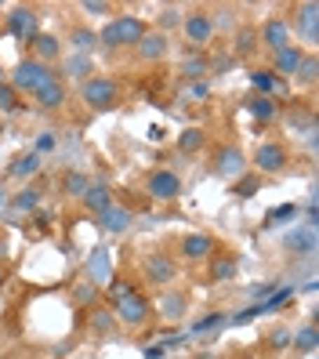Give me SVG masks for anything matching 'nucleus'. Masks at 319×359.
<instances>
[{"mask_svg":"<svg viewBox=\"0 0 319 359\" xmlns=\"http://www.w3.org/2000/svg\"><path fill=\"white\" fill-rule=\"evenodd\" d=\"M145 33H149V22H145V18H138V15H113L109 22L98 29V48H105V51L135 48Z\"/></svg>","mask_w":319,"mask_h":359,"instance_id":"nucleus-1","label":"nucleus"},{"mask_svg":"<svg viewBox=\"0 0 319 359\" xmlns=\"http://www.w3.org/2000/svg\"><path fill=\"white\" fill-rule=\"evenodd\" d=\"M80 102L88 105V109H95V113L116 109V105L123 102V88H120V80L109 76V73H91L88 80L80 83Z\"/></svg>","mask_w":319,"mask_h":359,"instance_id":"nucleus-2","label":"nucleus"},{"mask_svg":"<svg viewBox=\"0 0 319 359\" xmlns=\"http://www.w3.org/2000/svg\"><path fill=\"white\" fill-rule=\"evenodd\" d=\"M247 163H250L262 178H265V175H283L287 167H290V145L280 142V138H265V142H258V149H254V156H250Z\"/></svg>","mask_w":319,"mask_h":359,"instance_id":"nucleus-3","label":"nucleus"},{"mask_svg":"<svg viewBox=\"0 0 319 359\" xmlns=\"http://www.w3.org/2000/svg\"><path fill=\"white\" fill-rule=\"evenodd\" d=\"M55 76V66H44V62H36V58H22V62H15V69L8 76V83L18 91V95H36L44 83Z\"/></svg>","mask_w":319,"mask_h":359,"instance_id":"nucleus-4","label":"nucleus"},{"mask_svg":"<svg viewBox=\"0 0 319 359\" xmlns=\"http://www.w3.org/2000/svg\"><path fill=\"white\" fill-rule=\"evenodd\" d=\"M182 36L189 40V48L203 51L210 40L218 36L215 18H210V8H193V11H185V18H182Z\"/></svg>","mask_w":319,"mask_h":359,"instance_id":"nucleus-5","label":"nucleus"},{"mask_svg":"<svg viewBox=\"0 0 319 359\" xmlns=\"http://www.w3.org/2000/svg\"><path fill=\"white\" fill-rule=\"evenodd\" d=\"M182 189H185V182H182L178 171H171V167H156V171L145 175V193H149V200H156V203L178 200Z\"/></svg>","mask_w":319,"mask_h":359,"instance_id":"nucleus-6","label":"nucleus"},{"mask_svg":"<svg viewBox=\"0 0 319 359\" xmlns=\"http://www.w3.org/2000/svg\"><path fill=\"white\" fill-rule=\"evenodd\" d=\"M142 280L149 287H171L178 280V262L167 250H153V255L142 258Z\"/></svg>","mask_w":319,"mask_h":359,"instance_id":"nucleus-7","label":"nucleus"},{"mask_svg":"<svg viewBox=\"0 0 319 359\" xmlns=\"http://www.w3.org/2000/svg\"><path fill=\"white\" fill-rule=\"evenodd\" d=\"M290 22V33H294V44L301 40V44H308V51L315 48V40H319V4H297L294 8V18H287Z\"/></svg>","mask_w":319,"mask_h":359,"instance_id":"nucleus-8","label":"nucleus"},{"mask_svg":"<svg viewBox=\"0 0 319 359\" xmlns=\"http://www.w3.org/2000/svg\"><path fill=\"white\" fill-rule=\"evenodd\" d=\"M210 171H215L218 178L236 182V178L247 171V156H243V149H240V145H232V142L218 145V149H215V160H210Z\"/></svg>","mask_w":319,"mask_h":359,"instance_id":"nucleus-9","label":"nucleus"},{"mask_svg":"<svg viewBox=\"0 0 319 359\" xmlns=\"http://www.w3.org/2000/svg\"><path fill=\"white\" fill-rule=\"evenodd\" d=\"M215 236H210V232H185V236L178 240V258L182 262H210L215 258Z\"/></svg>","mask_w":319,"mask_h":359,"instance_id":"nucleus-10","label":"nucleus"},{"mask_svg":"<svg viewBox=\"0 0 319 359\" xmlns=\"http://www.w3.org/2000/svg\"><path fill=\"white\" fill-rule=\"evenodd\" d=\"M109 312L116 316L123 327H142L149 320V312H153V305H149V298H145L142 290H135V294H127L123 302H116Z\"/></svg>","mask_w":319,"mask_h":359,"instance_id":"nucleus-11","label":"nucleus"},{"mask_svg":"<svg viewBox=\"0 0 319 359\" xmlns=\"http://www.w3.org/2000/svg\"><path fill=\"white\" fill-rule=\"evenodd\" d=\"M4 33L18 36L22 44H29V40L40 33V15H36L33 8H26V4L11 8V11H8V22H4Z\"/></svg>","mask_w":319,"mask_h":359,"instance_id":"nucleus-12","label":"nucleus"},{"mask_svg":"<svg viewBox=\"0 0 319 359\" xmlns=\"http://www.w3.org/2000/svg\"><path fill=\"white\" fill-rule=\"evenodd\" d=\"M66 102H69V88H66V80H62L58 69H55V76L33 95V105L40 113H58V109H66Z\"/></svg>","mask_w":319,"mask_h":359,"instance_id":"nucleus-13","label":"nucleus"},{"mask_svg":"<svg viewBox=\"0 0 319 359\" xmlns=\"http://www.w3.org/2000/svg\"><path fill=\"white\" fill-rule=\"evenodd\" d=\"M258 40L276 55V51H283L294 44V33H290V22H287V15H272L265 18V26L258 29Z\"/></svg>","mask_w":319,"mask_h":359,"instance_id":"nucleus-14","label":"nucleus"},{"mask_svg":"<svg viewBox=\"0 0 319 359\" xmlns=\"http://www.w3.org/2000/svg\"><path fill=\"white\" fill-rule=\"evenodd\" d=\"M26 48H29V58L44 62V66H55V62L62 58V51H66V44H62L55 33H36Z\"/></svg>","mask_w":319,"mask_h":359,"instance_id":"nucleus-15","label":"nucleus"},{"mask_svg":"<svg viewBox=\"0 0 319 359\" xmlns=\"http://www.w3.org/2000/svg\"><path fill=\"white\" fill-rule=\"evenodd\" d=\"M167 51H171V40H167V33H160V29H149L138 44H135L138 62H163Z\"/></svg>","mask_w":319,"mask_h":359,"instance_id":"nucleus-16","label":"nucleus"},{"mask_svg":"<svg viewBox=\"0 0 319 359\" xmlns=\"http://www.w3.org/2000/svg\"><path fill=\"white\" fill-rule=\"evenodd\" d=\"M301 62H305V48L301 44H290V48L272 55V73L280 76V80H290L297 69H301Z\"/></svg>","mask_w":319,"mask_h":359,"instance_id":"nucleus-17","label":"nucleus"},{"mask_svg":"<svg viewBox=\"0 0 319 359\" xmlns=\"http://www.w3.org/2000/svg\"><path fill=\"white\" fill-rule=\"evenodd\" d=\"M250 83H254V91H258L262 98H283L287 95V80H280L272 69H254Z\"/></svg>","mask_w":319,"mask_h":359,"instance_id":"nucleus-18","label":"nucleus"},{"mask_svg":"<svg viewBox=\"0 0 319 359\" xmlns=\"http://www.w3.org/2000/svg\"><path fill=\"white\" fill-rule=\"evenodd\" d=\"M80 203L91 210V215H102V210H109L116 200H113V185H105V182H91L88 185V193L80 196Z\"/></svg>","mask_w":319,"mask_h":359,"instance_id":"nucleus-19","label":"nucleus"},{"mask_svg":"<svg viewBox=\"0 0 319 359\" xmlns=\"http://www.w3.org/2000/svg\"><path fill=\"white\" fill-rule=\"evenodd\" d=\"M240 276V262L236 255H215L207 265V280L210 283H229V280H236Z\"/></svg>","mask_w":319,"mask_h":359,"instance_id":"nucleus-20","label":"nucleus"},{"mask_svg":"<svg viewBox=\"0 0 319 359\" xmlns=\"http://www.w3.org/2000/svg\"><path fill=\"white\" fill-rule=\"evenodd\" d=\"M185 312H189V294L185 290H167L163 298H160V320L178 323Z\"/></svg>","mask_w":319,"mask_h":359,"instance_id":"nucleus-21","label":"nucleus"},{"mask_svg":"<svg viewBox=\"0 0 319 359\" xmlns=\"http://www.w3.org/2000/svg\"><path fill=\"white\" fill-rule=\"evenodd\" d=\"M258 48H262V40H258V29L254 26H236L232 29V55L236 58H250Z\"/></svg>","mask_w":319,"mask_h":359,"instance_id":"nucleus-22","label":"nucleus"},{"mask_svg":"<svg viewBox=\"0 0 319 359\" xmlns=\"http://www.w3.org/2000/svg\"><path fill=\"white\" fill-rule=\"evenodd\" d=\"M40 167H44V156L29 149V153H22V156H18V160L8 167V175L18 178V182H33V178L40 175Z\"/></svg>","mask_w":319,"mask_h":359,"instance_id":"nucleus-23","label":"nucleus"},{"mask_svg":"<svg viewBox=\"0 0 319 359\" xmlns=\"http://www.w3.org/2000/svg\"><path fill=\"white\" fill-rule=\"evenodd\" d=\"M98 225H102L105 232H113V236H120V232L131 229V210L113 203L109 210H102V215H98Z\"/></svg>","mask_w":319,"mask_h":359,"instance_id":"nucleus-24","label":"nucleus"},{"mask_svg":"<svg viewBox=\"0 0 319 359\" xmlns=\"http://www.w3.org/2000/svg\"><path fill=\"white\" fill-rule=\"evenodd\" d=\"M95 73V66H91V55H73V58H62V80H66V76H73V80H88Z\"/></svg>","mask_w":319,"mask_h":359,"instance_id":"nucleus-25","label":"nucleus"},{"mask_svg":"<svg viewBox=\"0 0 319 359\" xmlns=\"http://www.w3.org/2000/svg\"><path fill=\"white\" fill-rule=\"evenodd\" d=\"M247 109L254 113V120H258V123H276V120H280V102H276V98L254 95V98L247 102Z\"/></svg>","mask_w":319,"mask_h":359,"instance_id":"nucleus-26","label":"nucleus"},{"mask_svg":"<svg viewBox=\"0 0 319 359\" xmlns=\"http://www.w3.org/2000/svg\"><path fill=\"white\" fill-rule=\"evenodd\" d=\"M69 48H73L76 55H91V51L98 48V29H91V26H73V29H69Z\"/></svg>","mask_w":319,"mask_h":359,"instance_id":"nucleus-27","label":"nucleus"},{"mask_svg":"<svg viewBox=\"0 0 319 359\" xmlns=\"http://www.w3.org/2000/svg\"><path fill=\"white\" fill-rule=\"evenodd\" d=\"M287 250H290V255H312V250H315V232L308 225L290 232V236H287Z\"/></svg>","mask_w":319,"mask_h":359,"instance_id":"nucleus-28","label":"nucleus"},{"mask_svg":"<svg viewBox=\"0 0 319 359\" xmlns=\"http://www.w3.org/2000/svg\"><path fill=\"white\" fill-rule=\"evenodd\" d=\"M22 109H26L22 95H18L11 83L4 80V83H0V116H15V113H22Z\"/></svg>","mask_w":319,"mask_h":359,"instance_id":"nucleus-29","label":"nucleus"},{"mask_svg":"<svg viewBox=\"0 0 319 359\" xmlns=\"http://www.w3.org/2000/svg\"><path fill=\"white\" fill-rule=\"evenodd\" d=\"M315 345H319V330H315V320H312V323H305L301 330H297V334L290 337V348H294V352H301V355H305V352H315Z\"/></svg>","mask_w":319,"mask_h":359,"instance_id":"nucleus-30","label":"nucleus"},{"mask_svg":"<svg viewBox=\"0 0 319 359\" xmlns=\"http://www.w3.org/2000/svg\"><path fill=\"white\" fill-rule=\"evenodd\" d=\"M207 145V131L203 128H185L178 131V153H200Z\"/></svg>","mask_w":319,"mask_h":359,"instance_id":"nucleus-31","label":"nucleus"},{"mask_svg":"<svg viewBox=\"0 0 319 359\" xmlns=\"http://www.w3.org/2000/svg\"><path fill=\"white\" fill-rule=\"evenodd\" d=\"M88 185H91V178L83 171H66V175H62V193L73 196V200H80L83 193H88Z\"/></svg>","mask_w":319,"mask_h":359,"instance_id":"nucleus-32","label":"nucleus"},{"mask_svg":"<svg viewBox=\"0 0 319 359\" xmlns=\"http://www.w3.org/2000/svg\"><path fill=\"white\" fill-rule=\"evenodd\" d=\"M258 189H262V175H258V171H243L236 182H232V193H236L240 200H250Z\"/></svg>","mask_w":319,"mask_h":359,"instance_id":"nucleus-33","label":"nucleus"},{"mask_svg":"<svg viewBox=\"0 0 319 359\" xmlns=\"http://www.w3.org/2000/svg\"><path fill=\"white\" fill-rule=\"evenodd\" d=\"M135 290H138V287H135L131 280H123V276H120V280H113V283H109V290H105V298H109V305H105V309H113L116 302H123L127 294H135Z\"/></svg>","mask_w":319,"mask_h":359,"instance_id":"nucleus-34","label":"nucleus"},{"mask_svg":"<svg viewBox=\"0 0 319 359\" xmlns=\"http://www.w3.org/2000/svg\"><path fill=\"white\" fill-rule=\"evenodd\" d=\"M15 207L18 210H36L40 207V189L29 182L26 189H18V193H15Z\"/></svg>","mask_w":319,"mask_h":359,"instance_id":"nucleus-35","label":"nucleus"},{"mask_svg":"<svg viewBox=\"0 0 319 359\" xmlns=\"http://www.w3.org/2000/svg\"><path fill=\"white\" fill-rule=\"evenodd\" d=\"M301 215V207L297 203H283V207H272L269 215H265V225H283V222H290V218H297Z\"/></svg>","mask_w":319,"mask_h":359,"instance_id":"nucleus-36","label":"nucleus"},{"mask_svg":"<svg viewBox=\"0 0 319 359\" xmlns=\"http://www.w3.org/2000/svg\"><path fill=\"white\" fill-rule=\"evenodd\" d=\"M315 73H319L315 51H305V62H301V69L294 73V80H297V83H305V88H308V83H315Z\"/></svg>","mask_w":319,"mask_h":359,"instance_id":"nucleus-37","label":"nucleus"},{"mask_svg":"<svg viewBox=\"0 0 319 359\" xmlns=\"http://www.w3.org/2000/svg\"><path fill=\"white\" fill-rule=\"evenodd\" d=\"M91 327H95L98 334H113V327H116V316H113L109 309H91Z\"/></svg>","mask_w":319,"mask_h":359,"instance_id":"nucleus-38","label":"nucleus"},{"mask_svg":"<svg viewBox=\"0 0 319 359\" xmlns=\"http://www.w3.org/2000/svg\"><path fill=\"white\" fill-rule=\"evenodd\" d=\"M182 73H185V76H193V80L207 76V73H210V58H207V55H200V58H189L185 66H182Z\"/></svg>","mask_w":319,"mask_h":359,"instance_id":"nucleus-39","label":"nucleus"},{"mask_svg":"<svg viewBox=\"0 0 319 359\" xmlns=\"http://www.w3.org/2000/svg\"><path fill=\"white\" fill-rule=\"evenodd\" d=\"M290 298H294V287H283V290H276L272 298H265V302H262V312H280V309H283V305H287Z\"/></svg>","mask_w":319,"mask_h":359,"instance_id":"nucleus-40","label":"nucleus"},{"mask_svg":"<svg viewBox=\"0 0 319 359\" xmlns=\"http://www.w3.org/2000/svg\"><path fill=\"white\" fill-rule=\"evenodd\" d=\"M95 298H98V283H95V280H83V283L76 287V294H73L76 305H95Z\"/></svg>","mask_w":319,"mask_h":359,"instance_id":"nucleus-41","label":"nucleus"},{"mask_svg":"<svg viewBox=\"0 0 319 359\" xmlns=\"http://www.w3.org/2000/svg\"><path fill=\"white\" fill-rule=\"evenodd\" d=\"M80 11H83V15H91V18H102V15H113L116 8L109 4V0H83Z\"/></svg>","mask_w":319,"mask_h":359,"instance_id":"nucleus-42","label":"nucleus"},{"mask_svg":"<svg viewBox=\"0 0 319 359\" xmlns=\"http://www.w3.org/2000/svg\"><path fill=\"white\" fill-rule=\"evenodd\" d=\"M182 18H185V11H178V8H163V11H160V33L182 26Z\"/></svg>","mask_w":319,"mask_h":359,"instance_id":"nucleus-43","label":"nucleus"},{"mask_svg":"<svg viewBox=\"0 0 319 359\" xmlns=\"http://www.w3.org/2000/svg\"><path fill=\"white\" fill-rule=\"evenodd\" d=\"M222 323H225V316L222 312H210V316H203V320H196L193 334H210V330H218Z\"/></svg>","mask_w":319,"mask_h":359,"instance_id":"nucleus-44","label":"nucleus"},{"mask_svg":"<svg viewBox=\"0 0 319 359\" xmlns=\"http://www.w3.org/2000/svg\"><path fill=\"white\" fill-rule=\"evenodd\" d=\"M290 337H294L290 327H276L272 337H269V345H272V348H287V345H290Z\"/></svg>","mask_w":319,"mask_h":359,"instance_id":"nucleus-45","label":"nucleus"},{"mask_svg":"<svg viewBox=\"0 0 319 359\" xmlns=\"http://www.w3.org/2000/svg\"><path fill=\"white\" fill-rule=\"evenodd\" d=\"M48 149H55V138H51V135H40V138H36V149H33V153H48Z\"/></svg>","mask_w":319,"mask_h":359,"instance_id":"nucleus-46","label":"nucleus"},{"mask_svg":"<svg viewBox=\"0 0 319 359\" xmlns=\"http://www.w3.org/2000/svg\"><path fill=\"white\" fill-rule=\"evenodd\" d=\"M207 95H210V83L207 80H196L193 83V98H207Z\"/></svg>","mask_w":319,"mask_h":359,"instance_id":"nucleus-47","label":"nucleus"},{"mask_svg":"<svg viewBox=\"0 0 319 359\" xmlns=\"http://www.w3.org/2000/svg\"><path fill=\"white\" fill-rule=\"evenodd\" d=\"M156 355H163V348H160V345H153V348H145V359H156Z\"/></svg>","mask_w":319,"mask_h":359,"instance_id":"nucleus-48","label":"nucleus"},{"mask_svg":"<svg viewBox=\"0 0 319 359\" xmlns=\"http://www.w3.org/2000/svg\"><path fill=\"white\" fill-rule=\"evenodd\" d=\"M4 258H8V240L0 236V262H4Z\"/></svg>","mask_w":319,"mask_h":359,"instance_id":"nucleus-49","label":"nucleus"},{"mask_svg":"<svg viewBox=\"0 0 319 359\" xmlns=\"http://www.w3.org/2000/svg\"><path fill=\"white\" fill-rule=\"evenodd\" d=\"M4 280H8V265L0 262V287H4Z\"/></svg>","mask_w":319,"mask_h":359,"instance_id":"nucleus-50","label":"nucleus"},{"mask_svg":"<svg viewBox=\"0 0 319 359\" xmlns=\"http://www.w3.org/2000/svg\"><path fill=\"white\" fill-rule=\"evenodd\" d=\"M196 359H215V355H210V352H200V355H196Z\"/></svg>","mask_w":319,"mask_h":359,"instance_id":"nucleus-51","label":"nucleus"},{"mask_svg":"<svg viewBox=\"0 0 319 359\" xmlns=\"http://www.w3.org/2000/svg\"><path fill=\"white\" fill-rule=\"evenodd\" d=\"M0 83H4V69H0Z\"/></svg>","mask_w":319,"mask_h":359,"instance_id":"nucleus-52","label":"nucleus"},{"mask_svg":"<svg viewBox=\"0 0 319 359\" xmlns=\"http://www.w3.org/2000/svg\"><path fill=\"white\" fill-rule=\"evenodd\" d=\"M0 359H4V355H0Z\"/></svg>","mask_w":319,"mask_h":359,"instance_id":"nucleus-53","label":"nucleus"}]
</instances>
